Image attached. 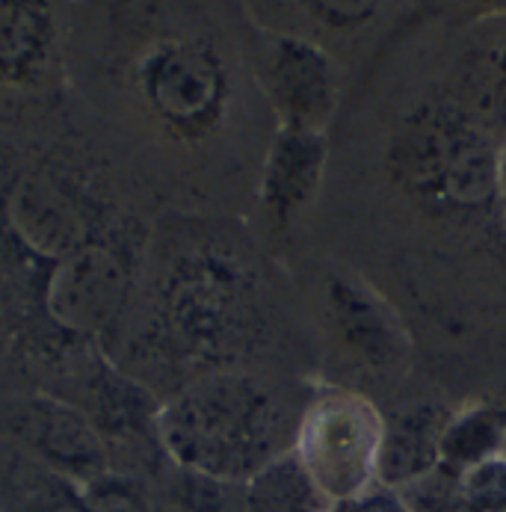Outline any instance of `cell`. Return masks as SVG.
I'll list each match as a JSON object with an SVG mask.
<instances>
[{
  "instance_id": "cell-1",
  "label": "cell",
  "mask_w": 506,
  "mask_h": 512,
  "mask_svg": "<svg viewBox=\"0 0 506 512\" xmlns=\"http://www.w3.org/2000/svg\"><path fill=\"white\" fill-rule=\"evenodd\" d=\"M285 415L258 379L234 370L208 373L157 412L163 453L184 471L222 486H243L290 447Z\"/></svg>"
},
{
  "instance_id": "cell-2",
  "label": "cell",
  "mask_w": 506,
  "mask_h": 512,
  "mask_svg": "<svg viewBox=\"0 0 506 512\" xmlns=\"http://www.w3.org/2000/svg\"><path fill=\"white\" fill-rule=\"evenodd\" d=\"M501 143L459 98L418 101L394 128L385 148L391 184L435 217L495 211Z\"/></svg>"
},
{
  "instance_id": "cell-3",
  "label": "cell",
  "mask_w": 506,
  "mask_h": 512,
  "mask_svg": "<svg viewBox=\"0 0 506 512\" xmlns=\"http://www.w3.org/2000/svg\"><path fill=\"white\" fill-rule=\"evenodd\" d=\"M154 314L160 344L181 365L219 373L258 338V285L234 255L193 249L166 270Z\"/></svg>"
},
{
  "instance_id": "cell-4",
  "label": "cell",
  "mask_w": 506,
  "mask_h": 512,
  "mask_svg": "<svg viewBox=\"0 0 506 512\" xmlns=\"http://www.w3.org/2000/svg\"><path fill=\"white\" fill-rule=\"evenodd\" d=\"M382 430L385 418L370 400L329 388L302 412L290 447L335 507L376 489Z\"/></svg>"
},
{
  "instance_id": "cell-5",
  "label": "cell",
  "mask_w": 506,
  "mask_h": 512,
  "mask_svg": "<svg viewBox=\"0 0 506 512\" xmlns=\"http://www.w3.org/2000/svg\"><path fill=\"white\" fill-rule=\"evenodd\" d=\"M140 95L148 113L184 143L219 128L228 107V69L208 39H163L140 60Z\"/></svg>"
},
{
  "instance_id": "cell-6",
  "label": "cell",
  "mask_w": 506,
  "mask_h": 512,
  "mask_svg": "<svg viewBox=\"0 0 506 512\" xmlns=\"http://www.w3.org/2000/svg\"><path fill=\"white\" fill-rule=\"evenodd\" d=\"M134 288V255L110 240H89L57 261L42 288V308L74 338H95L113 326Z\"/></svg>"
},
{
  "instance_id": "cell-7",
  "label": "cell",
  "mask_w": 506,
  "mask_h": 512,
  "mask_svg": "<svg viewBox=\"0 0 506 512\" xmlns=\"http://www.w3.org/2000/svg\"><path fill=\"white\" fill-rule=\"evenodd\" d=\"M6 214L21 243L54 264L92 240V220L83 199L51 169L18 175L6 199Z\"/></svg>"
},
{
  "instance_id": "cell-8",
  "label": "cell",
  "mask_w": 506,
  "mask_h": 512,
  "mask_svg": "<svg viewBox=\"0 0 506 512\" xmlns=\"http://www.w3.org/2000/svg\"><path fill=\"white\" fill-rule=\"evenodd\" d=\"M12 436L51 471L74 483H95L110 474V453L83 409L63 400L36 397L12 418Z\"/></svg>"
},
{
  "instance_id": "cell-9",
  "label": "cell",
  "mask_w": 506,
  "mask_h": 512,
  "mask_svg": "<svg viewBox=\"0 0 506 512\" xmlns=\"http://www.w3.org/2000/svg\"><path fill=\"white\" fill-rule=\"evenodd\" d=\"M267 89L282 131L326 134L338 107V72L320 45L279 36L267 60Z\"/></svg>"
},
{
  "instance_id": "cell-10",
  "label": "cell",
  "mask_w": 506,
  "mask_h": 512,
  "mask_svg": "<svg viewBox=\"0 0 506 512\" xmlns=\"http://www.w3.org/2000/svg\"><path fill=\"white\" fill-rule=\"evenodd\" d=\"M326 311L338 341L364 367L388 370L400 365L409 353V338L391 305L347 273H332L326 279Z\"/></svg>"
},
{
  "instance_id": "cell-11",
  "label": "cell",
  "mask_w": 506,
  "mask_h": 512,
  "mask_svg": "<svg viewBox=\"0 0 506 512\" xmlns=\"http://www.w3.org/2000/svg\"><path fill=\"white\" fill-rule=\"evenodd\" d=\"M453 418V409L444 403H415L406 412L385 421L376 486L400 492L441 465V439Z\"/></svg>"
},
{
  "instance_id": "cell-12",
  "label": "cell",
  "mask_w": 506,
  "mask_h": 512,
  "mask_svg": "<svg viewBox=\"0 0 506 512\" xmlns=\"http://www.w3.org/2000/svg\"><path fill=\"white\" fill-rule=\"evenodd\" d=\"M326 157V134L279 131L261 178V202L279 225L293 220L317 196Z\"/></svg>"
},
{
  "instance_id": "cell-13",
  "label": "cell",
  "mask_w": 506,
  "mask_h": 512,
  "mask_svg": "<svg viewBox=\"0 0 506 512\" xmlns=\"http://www.w3.org/2000/svg\"><path fill=\"white\" fill-rule=\"evenodd\" d=\"M57 21L45 3L0 0V86L33 83L48 69Z\"/></svg>"
},
{
  "instance_id": "cell-14",
  "label": "cell",
  "mask_w": 506,
  "mask_h": 512,
  "mask_svg": "<svg viewBox=\"0 0 506 512\" xmlns=\"http://www.w3.org/2000/svg\"><path fill=\"white\" fill-rule=\"evenodd\" d=\"M240 512H332V501L290 447L240 486Z\"/></svg>"
},
{
  "instance_id": "cell-15",
  "label": "cell",
  "mask_w": 506,
  "mask_h": 512,
  "mask_svg": "<svg viewBox=\"0 0 506 512\" xmlns=\"http://www.w3.org/2000/svg\"><path fill=\"white\" fill-rule=\"evenodd\" d=\"M506 453L504 418L492 403L468 406L453 412L444 439H441V465L453 474H468L489 459Z\"/></svg>"
},
{
  "instance_id": "cell-16",
  "label": "cell",
  "mask_w": 506,
  "mask_h": 512,
  "mask_svg": "<svg viewBox=\"0 0 506 512\" xmlns=\"http://www.w3.org/2000/svg\"><path fill=\"white\" fill-rule=\"evenodd\" d=\"M465 110L495 137L506 140V45H495L468 60L462 72Z\"/></svg>"
},
{
  "instance_id": "cell-17",
  "label": "cell",
  "mask_w": 506,
  "mask_h": 512,
  "mask_svg": "<svg viewBox=\"0 0 506 512\" xmlns=\"http://www.w3.org/2000/svg\"><path fill=\"white\" fill-rule=\"evenodd\" d=\"M12 495L21 512H95L86 492H80L74 480L51 468H27L21 480L15 477Z\"/></svg>"
},
{
  "instance_id": "cell-18",
  "label": "cell",
  "mask_w": 506,
  "mask_h": 512,
  "mask_svg": "<svg viewBox=\"0 0 506 512\" xmlns=\"http://www.w3.org/2000/svg\"><path fill=\"white\" fill-rule=\"evenodd\" d=\"M459 512H506V453L462 474Z\"/></svg>"
},
{
  "instance_id": "cell-19",
  "label": "cell",
  "mask_w": 506,
  "mask_h": 512,
  "mask_svg": "<svg viewBox=\"0 0 506 512\" xmlns=\"http://www.w3.org/2000/svg\"><path fill=\"white\" fill-rule=\"evenodd\" d=\"M376 12V3H311V15L329 30H356Z\"/></svg>"
},
{
  "instance_id": "cell-20",
  "label": "cell",
  "mask_w": 506,
  "mask_h": 512,
  "mask_svg": "<svg viewBox=\"0 0 506 512\" xmlns=\"http://www.w3.org/2000/svg\"><path fill=\"white\" fill-rule=\"evenodd\" d=\"M332 512H412V510H409V504H406L397 492L376 486V489L364 492V495L353 498V501L335 504Z\"/></svg>"
},
{
  "instance_id": "cell-21",
  "label": "cell",
  "mask_w": 506,
  "mask_h": 512,
  "mask_svg": "<svg viewBox=\"0 0 506 512\" xmlns=\"http://www.w3.org/2000/svg\"><path fill=\"white\" fill-rule=\"evenodd\" d=\"M495 211L501 214V222L506 228V140H501L498 148V187H495Z\"/></svg>"
},
{
  "instance_id": "cell-22",
  "label": "cell",
  "mask_w": 506,
  "mask_h": 512,
  "mask_svg": "<svg viewBox=\"0 0 506 512\" xmlns=\"http://www.w3.org/2000/svg\"><path fill=\"white\" fill-rule=\"evenodd\" d=\"M492 406L498 409V415L504 418V427H506V382L498 388V394L492 397Z\"/></svg>"
}]
</instances>
